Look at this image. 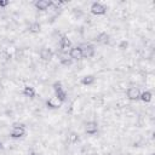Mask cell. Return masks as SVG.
<instances>
[{
	"mask_svg": "<svg viewBox=\"0 0 155 155\" xmlns=\"http://www.w3.org/2000/svg\"><path fill=\"white\" fill-rule=\"evenodd\" d=\"M80 47H81V51H82V57H85V58L93 57V54H94V47L92 45L85 44V45H82Z\"/></svg>",
	"mask_w": 155,
	"mask_h": 155,
	"instance_id": "cell-4",
	"label": "cell"
},
{
	"mask_svg": "<svg viewBox=\"0 0 155 155\" xmlns=\"http://www.w3.org/2000/svg\"><path fill=\"white\" fill-rule=\"evenodd\" d=\"M68 138H69V142H70V143H78L79 139H80L78 132H70L69 136H68Z\"/></svg>",
	"mask_w": 155,
	"mask_h": 155,
	"instance_id": "cell-17",
	"label": "cell"
},
{
	"mask_svg": "<svg viewBox=\"0 0 155 155\" xmlns=\"http://www.w3.org/2000/svg\"><path fill=\"white\" fill-rule=\"evenodd\" d=\"M40 29H41V25L38 22H34V23H31L29 25V31L33 33V34H38L40 31Z\"/></svg>",
	"mask_w": 155,
	"mask_h": 155,
	"instance_id": "cell-14",
	"label": "cell"
},
{
	"mask_svg": "<svg viewBox=\"0 0 155 155\" xmlns=\"http://www.w3.org/2000/svg\"><path fill=\"white\" fill-rule=\"evenodd\" d=\"M35 7L38 8V10H41V11H45V10H47L50 6H52V2H51V0H38V1H35Z\"/></svg>",
	"mask_w": 155,
	"mask_h": 155,
	"instance_id": "cell-8",
	"label": "cell"
},
{
	"mask_svg": "<svg viewBox=\"0 0 155 155\" xmlns=\"http://www.w3.org/2000/svg\"><path fill=\"white\" fill-rule=\"evenodd\" d=\"M46 105H47L48 108H51V109H57V108H61L62 102H61L56 96H53V97H51V98H48V99L46 101Z\"/></svg>",
	"mask_w": 155,
	"mask_h": 155,
	"instance_id": "cell-7",
	"label": "cell"
},
{
	"mask_svg": "<svg viewBox=\"0 0 155 155\" xmlns=\"http://www.w3.org/2000/svg\"><path fill=\"white\" fill-rule=\"evenodd\" d=\"M126 96L130 101H137L139 99V96H140V91L138 87H130L126 92Z\"/></svg>",
	"mask_w": 155,
	"mask_h": 155,
	"instance_id": "cell-5",
	"label": "cell"
},
{
	"mask_svg": "<svg viewBox=\"0 0 155 155\" xmlns=\"http://www.w3.org/2000/svg\"><path fill=\"white\" fill-rule=\"evenodd\" d=\"M97 131H98V124L96 122V121H88V122H86V125H85V132L87 133V134H94V133H97Z\"/></svg>",
	"mask_w": 155,
	"mask_h": 155,
	"instance_id": "cell-6",
	"label": "cell"
},
{
	"mask_svg": "<svg viewBox=\"0 0 155 155\" xmlns=\"http://www.w3.org/2000/svg\"><path fill=\"white\" fill-rule=\"evenodd\" d=\"M108 155H111V154H108Z\"/></svg>",
	"mask_w": 155,
	"mask_h": 155,
	"instance_id": "cell-25",
	"label": "cell"
},
{
	"mask_svg": "<svg viewBox=\"0 0 155 155\" xmlns=\"http://www.w3.org/2000/svg\"><path fill=\"white\" fill-rule=\"evenodd\" d=\"M69 57L73 59V61H79L82 58V51H81V47L80 46H74L69 50Z\"/></svg>",
	"mask_w": 155,
	"mask_h": 155,
	"instance_id": "cell-3",
	"label": "cell"
},
{
	"mask_svg": "<svg viewBox=\"0 0 155 155\" xmlns=\"http://www.w3.org/2000/svg\"><path fill=\"white\" fill-rule=\"evenodd\" d=\"M127 45H128V44H127L126 41H122V42L120 44V47H121V48H124V47H127Z\"/></svg>",
	"mask_w": 155,
	"mask_h": 155,
	"instance_id": "cell-21",
	"label": "cell"
},
{
	"mask_svg": "<svg viewBox=\"0 0 155 155\" xmlns=\"http://www.w3.org/2000/svg\"><path fill=\"white\" fill-rule=\"evenodd\" d=\"M61 63H62L63 65H70V64L73 63V59H71L70 57H69V58H68V57H62V58H61Z\"/></svg>",
	"mask_w": 155,
	"mask_h": 155,
	"instance_id": "cell-18",
	"label": "cell"
},
{
	"mask_svg": "<svg viewBox=\"0 0 155 155\" xmlns=\"http://www.w3.org/2000/svg\"><path fill=\"white\" fill-rule=\"evenodd\" d=\"M59 47H61V50L67 51L68 48L71 47V42H70V40H69L67 36H62V39L59 40Z\"/></svg>",
	"mask_w": 155,
	"mask_h": 155,
	"instance_id": "cell-9",
	"label": "cell"
},
{
	"mask_svg": "<svg viewBox=\"0 0 155 155\" xmlns=\"http://www.w3.org/2000/svg\"><path fill=\"white\" fill-rule=\"evenodd\" d=\"M2 91V85H1V82H0V92Z\"/></svg>",
	"mask_w": 155,
	"mask_h": 155,
	"instance_id": "cell-23",
	"label": "cell"
},
{
	"mask_svg": "<svg viewBox=\"0 0 155 155\" xmlns=\"http://www.w3.org/2000/svg\"><path fill=\"white\" fill-rule=\"evenodd\" d=\"M23 94H24L25 97L34 98V97H35V90H34V87H31V86H25V87L23 88Z\"/></svg>",
	"mask_w": 155,
	"mask_h": 155,
	"instance_id": "cell-13",
	"label": "cell"
},
{
	"mask_svg": "<svg viewBox=\"0 0 155 155\" xmlns=\"http://www.w3.org/2000/svg\"><path fill=\"white\" fill-rule=\"evenodd\" d=\"M139 99L144 103H150L151 99H153V93L150 91H144V92H140V96H139Z\"/></svg>",
	"mask_w": 155,
	"mask_h": 155,
	"instance_id": "cell-10",
	"label": "cell"
},
{
	"mask_svg": "<svg viewBox=\"0 0 155 155\" xmlns=\"http://www.w3.org/2000/svg\"><path fill=\"white\" fill-rule=\"evenodd\" d=\"M96 40H97L98 42H101V44H107L108 40H109V35H108L107 33H101V34L97 36Z\"/></svg>",
	"mask_w": 155,
	"mask_h": 155,
	"instance_id": "cell-15",
	"label": "cell"
},
{
	"mask_svg": "<svg viewBox=\"0 0 155 155\" xmlns=\"http://www.w3.org/2000/svg\"><path fill=\"white\" fill-rule=\"evenodd\" d=\"M53 90H54V92L56 91H58V90H62L63 87H62V82L61 81H56V82H53Z\"/></svg>",
	"mask_w": 155,
	"mask_h": 155,
	"instance_id": "cell-19",
	"label": "cell"
},
{
	"mask_svg": "<svg viewBox=\"0 0 155 155\" xmlns=\"http://www.w3.org/2000/svg\"><path fill=\"white\" fill-rule=\"evenodd\" d=\"M52 56H53V53H52V51L50 48H42L40 51V57L44 61H50L52 58Z\"/></svg>",
	"mask_w": 155,
	"mask_h": 155,
	"instance_id": "cell-11",
	"label": "cell"
},
{
	"mask_svg": "<svg viewBox=\"0 0 155 155\" xmlns=\"http://www.w3.org/2000/svg\"><path fill=\"white\" fill-rule=\"evenodd\" d=\"M91 12L96 16H102L107 12V7L101 2H93L91 5Z\"/></svg>",
	"mask_w": 155,
	"mask_h": 155,
	"instance_id": "cell-2",
	"label": "cell"
},
{
	"mask_svg": "<svg viewBox=\"0 0 155 155\" xmlns=\"http://www.w3.org/2000/svg\"><path fill=\"white\" fill-rule=\"evenodd\" d=\"M28 155H39V154H36V153H35V151H30V153H29V154H28Z\"/></svg>",
	"mask_w": 155,
	"mask_h": 155,
	"instance_id": "cell-22",
	"label": "cell"
},
{
	"mask_svg": "<svg viewBox=\"0 0 155 155\" xmlns=\"http://www.w3.org/2000/svg\"><path fill=\"white\" fill-rule=\"evenodd\" d=\"M7 5H8L7 0H0V7H6Z\"/></svg>",
	"mask_w": 155,
	"mask_h": 155,
	"instance_id": "cell-20",
	"label": "cell"
},
{
	"mask_svg": "<svg viewBox=\"0 0 155 155\" xmlns=\"http://www.w3.org/2000/svg\"><path fill=\"white\" fill-rule=\"evenodd\" d=\"M0 149H1V143H0Z\"/></svg>",
	"mask_w": 155,
	"mask_h": 155,
	"instance_id": "cell-24",
	"label": "cell"
},
{
	"mask_svg": "<svg viewBox=\"0 0 155 155\" xmlns=\"http://www.w3.org/2000/svg\"><path fill=\"white\" fill-rule=\"evenodd\" d=\"M94 82V76L93 75H85L81 78V84L85 86H90Z\"/></svg>",
	"mask_w": 155,
	"mask_h": 155,
	"instance_id": "cell-12",
	"label": "cell"
},
{
	"mask_svg": "<svg viewBox=\"0 0 155 155\" xmlns=\"http://www.w3.org/2000/svg\"><path fill=\"white\" fill-rule=\"evenodd\" d=\"M24 134H25V127H24V125L19 124V125H15L13 126V128H12V131L10 133V137L11 138H21Z\"/></svg>",
	"mask_w": 155,
	"mask_h": 155,
	"instance_id": "cell-1",
	"label": "cell"
},
{
	"mask_svg": "<svg viewBox=\"0 0 155 155\" xmlns=\"http://www.w3.org/2000/svg\"><path fill=\"white\" fill-rule=\"evenodd\" d=\"M56 97L63 103L65 99H67V92L62 88V90H58V91H56Z\"/></svg>",
	"mask_w": 155,
	"mask_h": 155,
	"instance_id": "cell-16",
	"label": "cell"
}]
</instances>
